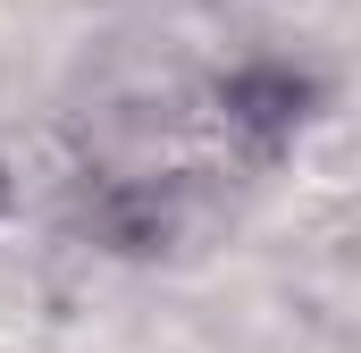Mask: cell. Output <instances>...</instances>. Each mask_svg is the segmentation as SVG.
I'll list each match as a JSON object with an SVG mask.
<instances>
[{"label": "cell", "instance_id": "1", "mask_svg": "<svg viewBox=\"0 0 361 353\" xmlns=\"http://www.w3.org/2000/svg\"><path fill=\"white\" fill-rule=\"evenodd\" d=\"M0 210H8V169H0Z\"/></svg>", "mask_w": 361, "mask_h": 353}]
</instances>
